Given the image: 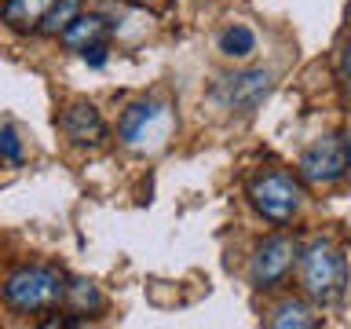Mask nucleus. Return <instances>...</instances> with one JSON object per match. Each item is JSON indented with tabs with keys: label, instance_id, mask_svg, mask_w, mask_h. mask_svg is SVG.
I'll use <instances>...</instances> for the list:
<instances>
[{
	"label": "nucleus",
	"instance_id": "1",
	"mask_svg": "<svg viewBox=\"0 0 351 329\" xmlns=\"http://www.w3.org/2000/svg\"><path fill=\"white\" fill-rule=\"evenodd\" d=\"M300 278H304V289L311 300L318 304H337L344 296V285H348V260L333 241L318 238L307 245V252L300 256Z\"/></svg>",
	"mask_w": 351,
	"mask_h": 329
},
{
	"label": "nucleus",
	"instance_id": "2",
	"mask_svg": "<svg viewBox=\"0 0 351 329\" xmlns=\"http://www.w3.org/2000/svg\"><path fill=\"white\" fill-rule=\"evenodd\" d=\"M66 296V278L59 267L48 263H26V267L11 271L4 282V300L15 311H48Z\"/></svg>",
	"mask_w": 351,
	"mask_h": 329
},
{
	"label": "nucleus",
	"instance_id": "3",
	"mask_svg": "<svg viewBox=\"0 0 351 329\" xmlns=\"http://www.w3.org/2000/svg\"><path fill=\"white\" fill-rule=\"evenodd\" d=\"M121 143L132 150H158L172 132V110L165 103H132L121 114Z\"/></svg>",
	"mask_w": 351,
	"mask_h": 329
},
{
	"label": "nucleus",
	"instance_id": "4",
	"mask_svg": "<svg viewBox=\"0 0 351 329\" xmlns=\"http://www.w3.org/2000/svg\"><path fill=\"white\" fill-rule=\"evenodd\" d=\"M249 197L256 205V212L271 223H289L293 212L300 208V183L293 180L289 172H260L256 180L249 183Z\"/></svg>",
	"mask_w": 351,
	"mask_h": 329
},
{
	"label": "nucleus",
	"instance_id": "5",
	"mask_svg": "<svg viewBox=\"0 0 351 329\" xmlns=\"http://www.w3.org/2000/svg\"><path fill=\"white\" fill-rule=\"evenodd\" d=\"M267 92H271V73L267 70H245V73L223 77V81L213 88V99L219 106L245 114V110H256Z\"/></svg>",
	"mask_w": 351,
	"mask_h": 329
},
{
	"label": "nucleus",
	"instance_id": "6",
	"mask_svg": "<svg viewBox=\"0 0 351 329\" xmlns=\"http://www.w3.org/2000/svg\"><path fill=\"white\" fill-rule=\"evenodd\" d=\"M344 172H348V147L337 136L318 139L315 147L304 150V158H300V175L307 183H318V186L337 183Z\"/></svg>",
	"mask_w": 351,
	"mask_h": 329
},
{
	"label": "nucleus",
	"instance_id": "7",
	"mask_svg": "<svg viewBox=\"0 0 351 329\" xmlns=\"http://www.w3.org/2000/svg\"><path fill=\"white\" fill-rule=\"evenodd\" d=\"M293 256H296V241H293V238H285V234L267 238L256 252H252V260H249L252 282H256L260 289H267V285L282 282L285 271L293 267Z\"/></svg>",
	"mask_w": 351,
	"mask_h": 329
},
{
	"label": "nucleus",
	"instance_id": "8",
	"mask_svg": "<svg viewBox=\"0 0 351 329\" xmlns=\"http://www.w3.org/2000/svg\"><path fill=\"white\" fill-rule=\"evenodd\" d=\"M59 128L66 132V139L77 147H99L106 136V125L99 117V110L92 103H70L59 117Z\"/></svg>",
	"mask_w": 351,
	"mask_h": 329
},
{
	"label": "nucleus",
	"instance_id": "9",
	"mask_svg": "<svg viewBox=\"0 0 351 329\" xmlns=\"http://www.w3.org/2000/svg\"><path fill=\"white\" fill-rule=\"evenodd\" d=\"M59 37H62L66 48L84 51L88 44H99V40L106 37V19H103V15H77L70 26L59 33Z\"/></svg>",
	"mask_w": 351,
	"mask_h": 329
},
{
	"label": "nucleus",
	"instance_id": "10",
	"mask_svg": "<svg viewBox=\"0 0 351 329\" xmlns=\"http://www.w3.org/2000/svg\"><path fill=\"white\" fill-rule=\"evenodd\" d=\"M55 0H8L4 4V22L11 29H40V19L48 15Z\"/></svg>",
	"mask_w": 351,
	"mask_h": 329
},
{
	"label": "nucleus",
	"instance_id": "11",
	"mask_svg": "<svg viewBox=\"0 0 351 329\" xmlns=\"http://www.w3.org/2000/svg\"><path fill=\"white\" fill-rule=\"evenodd\" d=\"M267 326H274V329H311V326H315V315L307 311L300 300H282V304L271 311Z\"/></svg>",
	"mask_w": 351,
	"mask_h": 329
},
{
	"label": "nucleus",
	"instance_id": "12",
	"mask_svg": "<svg viewBox=\"0 0 351 329\" xmlns=\"http://www.w3.org/2000/svg\"><path fill=\"white\" fill-rule=\"evenodd\" d=\"M252 48H256V37L249 26H227L219 33V51L230 59H245V55H252Z\"/></svg>",
	"mask_w": 351,
	"mask_h": 329
},
{
	"label": "nucleus",
	"instance_id": "13",
	"mask_svg": "<svg viewBox=\"0 0 351 329\" xmlns=\"http://www.w3.org/2000/svg\"><path fill=\"white\" fill-rule=\"evenodd\" d=\"M77 8H81L77 0H55V4L48 8V15L40 19V33H48V37H59V33L77 19Z\"/></svg>",
	"mask_w": 351,
	"mask_h": 329
},
{
	"label": "nucleus",
	"instance_id": "14",
	"mask_svg": "<svg viewBox=\"0 0 351 329\" xmlns=\"http://www.w3.org/2000/svg\"><path fill=\"white\" fill-rule=\"evenodd\" d=\"M337 77H340V92L351 103V33L340 40V51H337Z\"/></svg>",
	"mask_w": 351,
	"mask_h": 329
},
{
	"label": "nucleus",
	"instance_id": "15",
	"mask_svg": "<svg viewBox=\"0 0 351 329\" xmlns=\"http://www.w3.org/2000/svg\"><path fill=\"white\" fill-rule=\"evenodd\" d=\"M0 158L8 161H22V143H19V132L15 128H0Z\"/></svg>",
	"mask_w": 351,
	"mask_h": 329
},
{
	"label": "nucleus",
	"instance_id": "16",
	"mask_svg": "<svg viewBox=\"0 0 351 329\" xmlns=\"http://www.w3.org/2000/svg\"><path fill=\"white\" fill-rule=\"evenodd\" d=\"M66 296H73L77 304H92V307L103 304V296H99V289H95L92 282H73V285H66Z\"/></svg>",
	"mask_w": 351,
	"mask_h": 329
},
{
	"label": "nucleus",
	"instance_id": "17",
	"mask_svg": "<svg viewBox=\"0 0 351 329\" xmlns=\"http://www.w3.org/2000/svg\"><path fill=\"white\" fill-rule=\"evenodd\" d=\"M81 55H84V62L103 66V62H106V44H103V40H99V44H88V48H84Z\"/></svg>",
	"mask_w": 351,
	"mask_h": 329
},
{
	"label": "nucleus",
	"instance_id": "18",
	"mask_svg": "<svg viewBox=\"0 0 351 329\" xmlns=\"http://www.w3.org/2000/svg\"><path fill=\"white\" fill-rule=\"evenodd\" d=\"M344 147H348V164H351V132H348V139H344Z\"/></svg>",
	"mask_w": 351,
	"mask_h": 329
},
{
	"label": "nucleus",
	"instance_id": "19",
	"mask_svg": "<svg viewBox=\"0 0 351 329\" xmlns=\"http://www.w3.org/2000/svg\"><path fill=\"white\" fill-rule=\"evenodd\" d=\"M128 4H147V0H128Z\"/></svg>",
	"mask_w": 351,
	"mask_h": 329
}]
</instances>
